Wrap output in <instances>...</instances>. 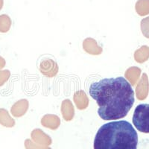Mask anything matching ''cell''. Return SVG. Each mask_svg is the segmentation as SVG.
<instances>
[{"mask_svg": "<svg viewBox=\"0 0 149 149\" xmlns=\"http://www.w3.org/2000/svg\"><path fill=\"white\" fill-rule=\"evenodd\" d=\"M89 94L98 104V116L105 121L125 117L135 102L134 89L123 77L104 78L93 82Z\"/></svg>", "mask_w": 149, "mask_h": 149, "instance_id": "cell-1", "label": "cell"}, {"mask_svg": "<svg viewBox=\"0 0 149 149\" xmlns=\"http://www.w3.org/2000/svg\"><path fill=\"white\" fill-rule=\"evenodd\" d=\"M138 135L130 122L125 120L108 122L95 134L94 149H137Z\"/></svg>", "mask_w": 149, "mask_h": 149, "instance_id": "cell-2", "label": "cell"}, {"mask_svg": "<svg viewBox=\"0 0 149 149\" xmlns=\"http://www.w3.org/2000/svg\"><path fill=\"white\" fill-rule=\"evenodd\" d=\"M133 124L139 131L149 134V104H141L136 106L133 116Z\"/></svg>", "mask_w": 149, "mask_h": 149, "instance_id": "cell-3", "label": "cell"}]
</instances>
